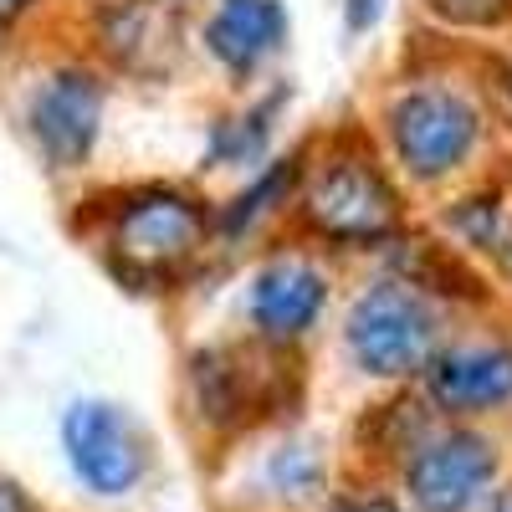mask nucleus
<instances>
[{
	"mask_svg": "<svg viewBox=\"0 0 512 512\" xmlns=\"http://www.w3.org/2000/svg\"><path fill=\"white\" fill-rule=\"evenodd\" d=\"M384 128H390V149L410 169V180L441 185L456 169L472 164V154L482 149V134H487V118L472 93L425 82V88H405L390 103Z\"/></svg>",
	"mask_w": 512,
	"mask_h": 512,
	"instance_id": "3",
	"label": "nucleus"
},
{
	"mask_svg": "<svg viewBox=\"0 0 512 512\" xmlns=\"http://www.w3.org/2000/svg\"><path fill=\"white\" fill-rule=\"evenodd\" d=\"M103 108V77L82 62H62L47 77H36V88L26 93V134L52 169H82L98 149Z\"/></svg>",
	"mask_w": 512,
	"mask_h": 512,
	"instance_id": "5",
	"label": "nucleus"
},
{
	"mask_svg": "<svg viewBox=\"0 0 512 512\" xmlns=\"http://www.w3.org/2000/svg\"><path fill=\"white\" fill-rule=\"evenodd\" d=\"M379 16H384V0H344V21H349V31H354V36L374 31V26H379Z\"/></svg>",
	"mask_w": 512,
	"mask_h": 512,
	"instance_id": "19",
	"label": "nucleus"
},
{
	"mask_svg": "<svg viewBox=\"0 0 512 512\" xmlns=\"http://www.w3.org/2000/svg\"><path fill=\"white\" fill-rule=\"evenodd\" d=\"M297 164L303 159H277V164H267L262 175L251 180V190H241L226 210H221V236H241V231H251L262 216H272L277 205H287V195H292V185H297Z\"/></svg>",
	"mask_w": 512,
	"mask_h": 512,
	"instance_id": "16",
	"label": "nucleus"
},
{
	"mask_svg": "<svg viewBox=\"0 0 512 512\" xmlns=\"http://www.w3.org/2000/svg\"><path fill=\"white\" fill-rule=\"evenodd\" d=\"M210 236V210L180 185H144L123 195L108 226L113 272L134 287L175 282Z\"/></svg>",
	"mask_w": 512,
	"mask_h": 512,
	"instance_id": "1",
	"label": "nucleus"
},
{
	"mask_svg": "<svg viewBox=\"0 0 512 512\" xmlns=\"http://www.w3.org/2000/svg\"><path fill=\"white\" fill-rule=\"evenodd\" d=\"M287 93H272L267 103H256L236 118H221L216 128H210V149L205 159L216 164V169H241V164H256L267 154L272 134H277V108H282Z\"/></svg>",
	"mask_w": 512,
	"mask_h": 512,
	"instance_id": "15",
	"label": "nucleus"
},
{
	"mask_svg": "<svg viewBox=\"0 0 512 512\" xmlns=\"http://www.w3.org/2000/svg\"><path fill=\"white\" fill-rule=\"evenodd\" d=\"M287 31L282 0H221L205 21V47L231 77H251L287 47Z\"/></svg>",
	"mask_w": 512,
	"mask_h": 512,
	"instance_id": "12",
	"label": "nucleus"
},
{
	"mask_svg": "<svg viewBox=\"0 0 512 512\" xmlns=\"http://www.w3.org/2000/svg\"><path fill=\"white\" fill-rule=\"evenodd\" d=\"M487 512H512V482H507L502 492H492V502H487Z\"/></svg>",
	"mask_w": 512,
	"mask_h": 512,
	"instance_id": "23",
	"label": "nucleus"
},
{
	"mask_svg": "<svg viewBox=\"0 0 512 512\" xmlns=\"http://www.w3.org/2000/svg\"><path fill=\"white\" fill-rule=\"evenodd\" d=\"M323 308H328V272L318 262H308V256H272L251 277V292H246L251 328L272 349H287L297 338H308L318 328Z\"/></svg>",
	"mask_w": 512,
	"mask_h": 512,
	"instance_id": "8",
	"label": "nucleus"
},
{
	"mask_svg": "<svg viewBox=\"0 0 512 512\" xmlns=\"http://www.w3.org/2000/svg\"><path fill=\"white\" fill-rule=\"evenodd\" d=\"M436 410L446 415H487L512 400V344H461L431 354L420 369Z\"/></svg>",
	"mask_w": 512,
	"mask_h": 512,
	"instance_id": "11",
	"label": "nucleus"
},
{
	"mask_svg": "<svg viewBox=\"0 0 512 512\" xmlns=\"http://www.w3.org/2000/svg\"><path fill=\"white\" fill-rule=\"evenodd\" d=\"M328 512H400L390 497H369V492H359V497H338Z\"/></svg>",
	"mask_w": 512,
	"mask_h": 512,
	"instance_id": "20",
	"label": "nucleus"
},
{
	"mask_svg": "<svg viewBox=\"0 0 512 512\" xmlns=\"http://www.w3.org/2000/svg\"><path fill=\"white\" fill-rule=\"evenodd\" d=\"M390 262L400 272L405 287L415 292H436V297H461V303H477L482 297V282L461 267V256H451L446 246L425 241V236H400Z\"/></svg>",
	"mask_w": 512,
	"mask_h": 512,
	"instance_id": "13",
	"label": "nucleus"
},
{
	"mask_svg": "<svg viewBox=\"0 0 512 512\" xmlns=\"http://www.w3.org/2000/svg\"><path fill=\"white\" fill-rule=\"evenodd\" d=\"M507 88H512V72H507Z\"/></svg>",
	"mask_w": 512,
	"mask_h": 512,
	"instance_id": "24",
	"label": "nucleus"
},
{
	"mask_svg": "<svg viewBox=\"0 0 512 512\" xmlns=\"http://www.w3.org/2000/svg\"><path fill=\"white\" fill-rule=\"evenodd\" d=\"M0 512H36V507H31V497H26L11 477H0Z\"/></svg>",
	"mask_w": 512,
	"mask_h": 512,
	"instance_id": "22",
	"label": "nucleus"
},
{
	"mask_svg": "<svg viewBox=\"0 0 512 512\" xmlns=\"http://www.w3.org/2000/svg\"><path fill=\"white\" fill-rule=\"evenodd\" d=\"M36 6H41V0H0V36H6L11 26H21Z\"/></svg>",
	"mask_w": 512,
	"mask_h": 512,
	"instance_id": "21",
	"label": "nucleus"
},
{
	"mask_svg": "<svg viewBox=\"0 0 512 512\" xmlns=\"http://www.w3.org/2000/svg\"><path fill=\"white\" fill-rule=\"evenodd\" d=\"M190 405L205 425L216 431H236L256 410H267L277 400V379L241 349H205L190 359Z\"/></svg>",
	"mask_w": 512,
	"mask_h": 512,
	"instance_id": "10",
	"label": "nucleus"
},
{
	"mask_svg": "<svg viewBox=\"0 0 512 512\" xmlns=\"http://www.w3.org/2000/svg\"><path fill=\"white\" fill-rule=\"evenodd\" d=\"M446 26H477V31H487V26H502V21H512V0H425Z\"/></svg>",
	"mask_w": 512,
	"mask_h": 512,
	"instance_id": "18",
	"label": "nucleus"
},
{
	"mask_svg": "<svg viewBox=\"0 0 512 512\" xmlns=\"http://www.w3.org/2000/svg\"><path fill=\"white\" fill-rule=\"evenodd\" d=\"M267 482H272L282 497L303 502V497H313L318 482H323V461H318L313 446H282V451L267 461Z\"/></svg>",
	"mask_w": 512,
	"mask_h": 512,
	"instance_id": "17",
	"label": "nucleus"
},
{
	"mask_svg": "<svg viewBox=\"0 0 512 512\" xmlns=\"http://www.w3.org/2000/svg\"><path fill=\"white\" fill-rule=\"evenodd\" d=\"M98 52L134 77H169L185 52V26L164 0H113L98 11Z\"/></svg>",
	"mask_w": 512,
	"mask_h": 512,
	"instance_id": "9",
	"label": "nucleus"
},
{
	"mask_svg": "<svg viewBox=\"0 0 512 512\" xmlns=\"http://www.w3.org/2000/svg\"><path fill=\"white\" fill-rule=\"evenodd\" d=\"M446 226L482 256H492V267L512 282V205L492 190L466 195L446 210Z\"/></svg>",
	"mask_w": 512,
	"mask_h": 512,
	"instance_id": "14",
	"label": "nucleus"
},
{
	"mask_svg": "<svg viewBox=\"0 0 512 512\" xmlns=\"http://www.w3.org/2000/svg\"><path fill=\"white\" fill-rule=\"evenodd\" d=\"M62 451L93 497H128L149 472V441L108 400H77L62 415Z\"/></svg>",
	"mask_w": 512,
	"mask_h": 512,
	"instance_id": "6",
	"label": "nucleus"
},
{
	"mask_svg": "<svg viewBox=\"0 0 512 512\" xmlns=\"http://www.w3.org/2000/svg\"><path fill=\"white\" fill-rule=\"evenodd\" d=\"M436 308L425 303V292L395 282H374L354 297L344 344L349 359L374 374V379H410L431 364L436 354Z\"/></svg>",
	"mask_w": 512,
	"mask_h": 512,
	"instance_id": "4",
	"label": "nucleus"
},
{
	"mask_svg": "<svg viewBox=\"0 0 512 512\" xmlns=\"http://www.w3.org/2000/svg\"><path fill=\"white\" fill-rule=\"evenodd\" d=\"M297 216H303V226L313 236H323L333 246H379V241L400 236L405 205H400V190L390 185V175L369 154L338 149L308 175Z\"/></svg>",
	"mask_w": 512,
	"mask_h": 512,
	"instance_id": "2",
	"label": "nucleus"
},
{
	"mask_svg": "<svg viewBox=\"0 0 512 512\" xmlns=\"http://www.w3.org/2000/svg\"><path fill=\"white\" fill-rule=\"evenodd\" d=\"M497 477V446L477 431L425 436L405 456V487L420 512H466Z\"/></svg>",
	"mask_w": 512,
	"mask_h": 512,
	"instance_id": "7",
	"label": "nucleus"
}]
</instances>
